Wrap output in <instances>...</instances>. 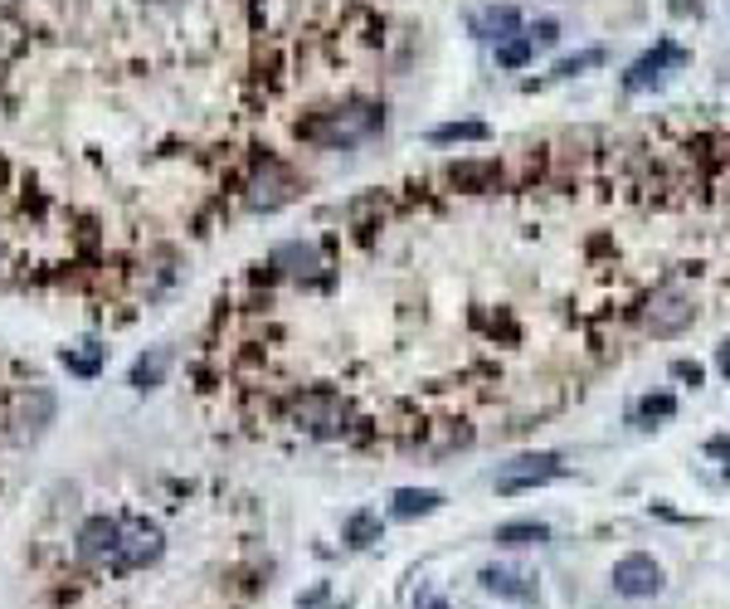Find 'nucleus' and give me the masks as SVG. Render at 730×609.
I'll return each mask as SVG.
<instances>
[{"instance_id": "obj_14", "label": "nucleus", "mask_w": 730, "mask_h": 609, "mask_svg": "<svg viewBox=\"0 0 730 609\" xmlns=\"http://www.w3.org/2000/svg\"><path fill=\"white\" fill-rule=\"evenodd\" d=\"M516 25H521V15H516L511 5H497V10L477 15V35H492V39H507Z\"/></svg>"}, {"instance_id": "obj_21", "label": "nucleus", "mask_w": 730, "mask_h": 609, "mask_svg": "<svg viewBox=\"0 0 730 609\" xmlns=\"http://www.w3.org/2000/svg\"><path fill=\"white\" fill-rule=\"evenodd\" d=\"M531 39H536V44H550V39H555V20H541V25L531 30Z\"/></svg>"}, {"instance_id": "obj_13", "label": "nucleus", "mask_w": 730, "mask_h": 609, "mask_svg": "<svg viewBox=\"0 0 730 609\" xmlns=\"http://www.w3.org/2000/svg\"><path fill=\"white\" fill-rule=\"evenodd\" d=\"M166 366H171V351H151V356H142V361L132 366V385H137V390H151V385H161Z\"/></svg>"}, {"instance_id": "obj_5", "label": "nucleus", "mask_w": 730, "mask_h": 609, "mask_svg": "<svg viewBox=\"0 0 730 609\" xmlns=\"http://www.w3.org/2000/svg\"><path fill=\"white\" fill-rule=\"evenodd\" d=\"M696 317L692 298L682 293V288H657L648 312H643V322H648V332L653 337H677V332H687Z\"/></svg>"}, {"instance_id": "obj_17", "label": "nucleus", "mask_w": 730, "mask_h": 609, "mask_svg": "<svg viewBox=\"0 0 730 609\" xmlns=\"http://www.w3.org/2000/svg\"><path fill=\"white\" fill-rule=\"evenodd\" d=\"M531 49H536V39H531V35L507 39V44H497V64H507V69H521V64L531 59Z\"/></svg>"}, {"instance_id": "obj_22", "label": "nucleus", "mask_w": 730, "mask_h": 609, "mask_svg": "<svg viewBox=\"0 0 730 609\" xmlns=\"http://www.w3.org/2000/svg\"><path fill=\"white\" fill-rule=\"evenodd\" d=\"M716 366H721V376H730V342L716 351Z\"/></svg>"}, {"instance_id": "obj_23", "label": "nucleus", "mask_w": 730, "mask_h": 609, "mask_svg": "<svg viewBox=\"0 0 730 609\" xmlns=\"http://www.w3.org/2000/svg\"><path fill=\"white\" fill-rule=\"evenodd\" d=\"M146 5H176V0H146Z\"/></svg>"}, {"instance_id": "obj_1", "label": "nucleus", "mask_w": 730, "mask_h": 609, "mask_svg": "<svg viewBox=\"0 0 730 609\" xmlns=\"http://www.w3.org/2000/svg\"><path fill=\"white\" fill-rule=\"evenodd\" d=\"M161 493L83 497L49 507L30 546V609H244L258 595L254 566L185 575L171 502Z\"/></svg>"}, {"instance_id": "obj_10", "label": "nucleus", "mask_w": 730, "mask_h": 609, "mask_svg": "<svg viewBox=\"0 0 730 609\" xmlns=\"http://www.w3.org/2000/svg\"><path fill=\"white\" fill-rule=\"evenodd\" d=\"M438 507H443V493H434V488H400L395 502H390V512H395L400 522H409V517H429Z\"/></svg>"}, {"instance_id": "obj_6", "label": "nucleus", "mask_w": 730, "mask_h": 609, "mask_svg": "<svg viewBox=\"0 0 730 609\" xmlns=\"http://www.w3.org/2000/svg\"><path fill=\"white\" fill-rule=\"evenodd\" d=\"M614 590L628 595V600H653L657 590H662V566H657L653 556H643V551H633V556H623L619 566H614Z\"/></svg>"}, {"instance_id": "obj_7", "label": "nucleus", "mask_w": 730, "mask_h": 609, "mask_svg": "<svg viewBox=\"0 0 730 609\" xmlns=\"http://www.w3.org/2000/svg\"><path fill=\"white\" fill-rule=\"evenodd\" d=\"M687 64V49H677L672 39H657L653 54H643L628 74H623V88L628 93H643V88H653V83H662L667 78V69H682Z\"/></svg>"}, {"instance_id": "obj_20", "label": "nucleus", "mask_w": 730, "mask_h": 609, "mask_svg": "<svg viewBox=\"0 0 730 609\" xmlns=\"http://www.w3.org/2000/svg\"><path fill=\"white\" fill-rule=\"evenodd\" d=\"M672 376H677V381L701 385V366H696V361H677V366H672Z\"/></svg>"}, {"instance_id": "obj_12", "label": "nucleus", "mask_w": 730, "mask_h": 609, "mask_svg": "<svg viewBox=\"0 0 730 609\" xmlns=\"http://www.w3.org/2000/svg\"><path fill=\"white\" fill-rule=\"evenodd\" d=\"M429 137L438 147H448V142H487V122H443Z\"/></svg>"}, {"instance_id": "obj_8", "label": "nucleus", "mask_w": 730, "mask_h": 609, "mask_svg": "<svg viewBox=\"0 0 730 609\" xmlns=\"http://www.w3.org/2000/svg\"><path fill=\"white\" fill-rule=\"evenodd\" d=\"M502 176V166H497V156H487V161H458V166H448V186H458V191H492V181Z\"/></svg>"}, {"instance_id": "obj_4", "label": "nucleus", "mask_w": 730, "mask_h": 609, "mask_svg": "<svg viewBox=\"0 0 730 609\" xmlns=\"http://www.w3.org/2000/svg\"><path fill=\"white\" fill-rule=\"evenodd\" d=\"M565 473V463H560V454H521L511 458L507 468L497 473V493H526V488H541V483H550V478H560Z\"/></svg>"}, {"instance_id": "obj_11", "label": "nucleus", "mask_w": 730, "mask_h": 609, "mask_svg": "<svg viewBox=\"0 0 730 609\" xmlns=\"http://www.w3.org/2000/svg\"><path fill=\"white\" fill-rule=\"evenodd\" d=\"M492 541L497 546H536V541H550V527L546 522H502Z\"/></svg>"}, {"instance_id": "obj_18", "label": "nucleus", "mask_w": 730, "mask_h": 609, "mask_svg": "<svg viewBox=\"0 0 730 609\" xmlns=\"http://www.w3.org/2000/svg\"><path fill=\"white\" fill-rule=\"evenodd\" d=\"M672 415H677V400H672V395H648V400L633 410V419H643V424H648V419H672Z\"/></svg>"}, {"instance_id": "obj_2", "label": "nucleus", "mask_w": 730, "mask_h": 609, "mask_svg": "<svg viewBox=\"0 0 730 609\" xmlns=\"http://www.w3.org/2000/svg\"><path fill=\"white\" fill-rule=\"evenodd\" d=\"M54 419V395L49 385L25 376L20 366L0 361V478H5V454L25 439H35L39 429Z\"/></svg>"}, {"instance_id": "obj_24", "label": "nucleus", "mask_w": 730, "mask_h": 609, "mask_svg": "<svg viewBox=\"0 0 730 609\" xmlns=\"http://www.w3.org/2000/svg\"><path fill=\"white\" fill-rule=\"evenodd\" d=\"M429 609H448V605H429Z\"/></svg>"}, {"instance_id": "obj_15", "label": "nucleus", "mask_w": 730, "mask_h": 609, "mask_svg": "<svg viewBox=\"0 0 730 609\" xmlns=\"http://www.w3.org/2000/svg\"><path fill=\"white\" fill-rule=\"evenodd\" d=\"M341 536H346L351 546H370V541H380V517H375V512H351L346 527H341Z\"/></svg>"}, {"instance_id": "obj_9", "label": "nucleus", "mask_w": 730, "mask_h": 609, "mask_svg": "<svg viewBox=\"0 0 730 609\" xmlns=\"http://www.w3.org/2000/svg\"><path fill=\"white\" fill-rule=\"evenodd\" d=\"M477 580H482V590H492V595H507V600H536V585H531L521 571H507V566H487Z\"/></svg>"}, {"instance_id": "obj_19", "label": "nucleus", "mask_w": 730, "mask_h": 609, "mask_svg": "<svg viewBox=\"0 0 730 609\" xmlns=\"http://www.w3.org/2000/svg\"><path fill=\"white\" fill-rule=\"evenodd\" d=\"M98 351H64V366H69L73 376H98Z\"/></svg>"}, {"instance_id": "obj_3", "label": "nucleus", "mask_w": 730, "mask_h": 609, "mask_svg": "<svg viewBox=\"0 0 730 609\" xmlns=\"http://www.w3.org/2000/svg\"><path fill=\"white\" fill-rule=\"evenodd\" d=\"M385 122L380 103H365V98H346V103H331L322 113L302 117L297 122V137L312 142V147H356L365 137H375Z\"/></svg>"}, {"instance_id": "obj_16", "label": "nucleus", "mask_w": 730, "mask_h": 609, "mask_svg": "<svg viewBox=\"0 0 730 609\" xmlns=\"http://www.w3.org/2000/svg\"><path fill=\"white\" fill-rule=\"evenodd\" d=\"M599 64H604V49H580V54H570V59L555 64V78H575L584 69H599Z\"/></svg>"}]
</instances>
